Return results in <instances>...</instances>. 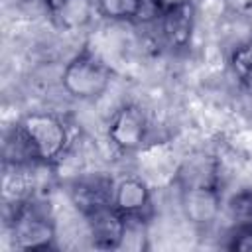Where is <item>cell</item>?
<instances>
[{
	"label": "cell",
	"instance_id": "6da1fadb",
	"mask_svg": "<svg viewBox=\"0 0 252 252\" xmlns=\"http://www.w3.org/2000/svg\"><path fill=\"white\" fill-rule=\"evenodd\" d=\"M30 148L33 163L51 165L61 159L69 146V126L67 122L47 110H37L26 114L16 124Z\"/></svg>",
	"mask_w": 252,
	"mask_h": 252
},
{
	"label": "cell",
	"instance_id": "7a4b0ae2",
	"mask_svg": "<svg viewBox=\"0 0 252 252\" xmlns=\"http://www.w3.org/2000/svg\"><path fill=\"white\" fill-rule=\"evenodd\" d=\"M112 81V69L91 49L75 53L61 73V87L77 100H94L102 96Z\"/></svg>",
	"mask_w": 252,
	"mask_h": 252
},
{
	"label": "cell",
	"instance_id": "3957f363",
	"mask_svg": "<svg viewBox=\"0 0 252 252\" xmlns=\"http://www.w3.org/2000/svg\"><path fill=\"white\" fill-rule=\"evenodd\" d=\"M12 238L20 250H53L57 248L55 222L51 215L32 199L14 201L12 217L8 219Z\"/></svg>",
	"mask_w": 252,
	"mask_h": 252
},
{
	"label": "cell",
	"instance_id": "277c9868",
	"mask_svg": "<svg viewBox=\"0 0 252 252\" xmlns=\"http://www.w3.org/2000/svg\"><path fill=\"white\" fill-rule=\"evenodd\" d=\"M148 132H150L148 116L144 108L134 102L122 104L112 114L108 128H106V136L110 144L118 152H124V154L140 150L148 138Z\"/></svg>",
	"mask_w": 252,
	"mask_h": 252
},
{
	"label": "cell",
	"instance_id": "5b68a950",
	"mask_svg": "<svg viewBox=\"0 0 252 252\" xmlns=\"http://www.w3.org/2000/svg\"><path fill=\"white\" fill-rule=\"evenodd\" d=\"M195 22H197V8L193 0L167 2L165 12L158 22L165 45L173 51H181L189 47L195 32Z\"/></svg>",
	"mask_w": 252,
	"mask_h": 252
},
{
	"label": "cell",
	"instance_id": "8992f818",
	"mask_svg": "<svg viewBox=\"0 0 252 252\" xmlns=\"http://www.w3.org/2000/svg\"><path fill=\"white\" fill-rule=\"evenodd\" d=\"M179 205L185 219L197 228H209L220 215L222 191L220 185L179 189Z\"/></svg>",
	"mask_w": 252,
	"mask_h": 252
},
{
	"label": "cell",
	"instance_id": "52a82bcc",
	"mask_svg": "<svg viewBox=\"0 0 252 252\" xmlns=\"http://www.w3.org/2000/svg\"><path fill=\"white\" fill-rule=\"evenodd\" d=\"M112 205L126 220H148L152 215V191L140 177H122L114 183Z\"/></svg>",
	"mask_w": 252,
	"mask_h": 252
},
{
	"label": "cell",
	"instance_id": "ba28073f",
	"mask_svg": "<svg viewBox=\"0 0 252 252\" xmlns=\"http://www.w3.org/2000/svg\"><path fill=\"white\" fill-rule=\"evenodd\" d=\"M91 244L98 250H120L124 232H126V219L114 209V205H104L89 215H85Z\"/></svg>",
	"mask_w": 252,
	"mask_h": 252
},
{
	"label": "cell",
	"instance_id": "9c48e42d",
	"mask_svg": "<svg viewBox=\"0 0 252 252\" xmlns=\"http://www.w3.org/2000/svg\"><path fill=\"white\" fill-rule=\"evenodd\" d=\"M173 183L179 189H189V187H213L220 185V165L219 159L211 154L197 152L187 156L179 167L175 169Z\"/></svg>",
	"mask_w": 252,
	"mask_h": 252
},
{
	"label": "cell",
	"instance_id": "30bf717a",
	"mask_svg": "<svg viewBox=\"0 0 252 252\" xmlns=\"http://www.w3.org/2000/svg\"><path fill=\"white\" fill-rule=\"evenodd\" d=\"M112 189H114L112 181L104 177H89V179L75 181V185L71 187V199L79 209V213L85 217L98 207L110 205Z\"/></svg>",
	"mask_w": 252,
	"mask_h": 252
},
{
	"label": "cell",
	"instance_id": "8fae6325",
	"mask_svg": "<svg viewBox=\"0 0 252 252\" xmlns=\"http://www.w3.org/2000/svg\"><path fill=\"white\" fill-rule=\"evenodd\" d=\"M96 8V4L93 0H69L67 6L53 18L61 28H67V30H77V28H83L91 16H93V10Z\"/></svg>",
	"mask_w": 252,
	"mask_h": 252
},
{
	"label": "cell",
	"instance_id": "7c38bea8",
	"mask_svg": "<svg viewBox=\"0 0 252 252\" xmlns=\"http://www.w3.org/2000/svg\"><path fill=\"white\" fill-rule=\"evenodd\" d=\"M230 69L238 83L252 91V37L230 53Z\"/></svg>",
	"mask_w": 252,
	"mask_h": 252
},
{
	"label": "cell",
	"instance_id": "4fadbf2b",
	"mask_svg": "<svg viewBox=\"0 0 252 252\" xmlns=\"http://www.w3.org/2000/svg\"><path fill=\"white\" fill-rule=\"evenodd\" d=\"M96 12L112 22H134L140 0H94Z\"/></svg>",
	"mask_w": 252,
	"mask_h": 252
},
{
	"label": "cell",
	"instance_id": "5bb4252c",
	"mask_svg": "<svg viewBox=\"0 0 252 252\" xmlns=\"http://www.w3.org/2000/svg\"><path fill=\"white\" fill-rule=\"evenodd\" d=\"M224 207H226V213L232 217L234 222L252 219V189L250 187H242V189L234 191L226 199Z\"/></svg>",
	"mask_w": 252,
	"mask_h": 252
},
{
	"label": "cell",
	"instance_id": "9a60e30c",
	"mask_svg": "<svg viewBox=\"0 0 252 252\" xmlns=\"http://www.w3.org/2000/svg\"><path fill=\"white\" fill-rule=\"evenodd\" d=\"M224 246L228 250H238V252H252V219L248 220H238L230 226L226 232V242Z\"/></svg>",
	"mask_w": 252,
	"mask_h": 252
},
{
	"label": "cell",
	"instance_id": "2e32d148",
	"mask_svg": "<svg viewBox=\"0 0 252 252\" xmlns=\"http://www.w3.org/2000/svg\"><path fill=\"white\" fill-rule=\"evenodd\" d=\"M167 6V0H140L136 10V24H158L163 16Z\"/></svg>",
	"mask_w": 252,
	"mask_h": 252
},
{
	"label": "cell",
	"instance_id": "e0dca14e",
	"mask_svg": "<svg viewBox=\"0 0 252 252\" xmlns=\"http://www.w3.org/2000/svg\"><path fill=\"white\" fill-rule=\"evenodd\" d=\"M43 2V6H45V10L51 14V18H55L65 6H67V2L69 0H41Z\"/></svg>",
	"mask_w": 252,
	"mask_h": 252
}]
</instances>
